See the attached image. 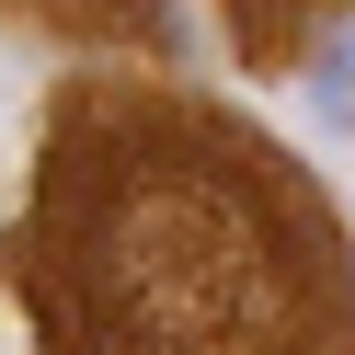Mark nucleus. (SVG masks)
<instances>
[{
	"instance_id": "f257e3e1",
	"label": "nucleus",
	"mask_w": 355,
	"mask_h": 355,
	"mask_svg": "<svg viewBox=\"0 0 355 355\" xmlns=\"http://www.w3.org/2000/svg\"><path fill=\"white\" fill-rule=\"evenodd\" d=\"M321 115L355 126V35H332V58H321Z\"/></svg>"
}]
</instances>
